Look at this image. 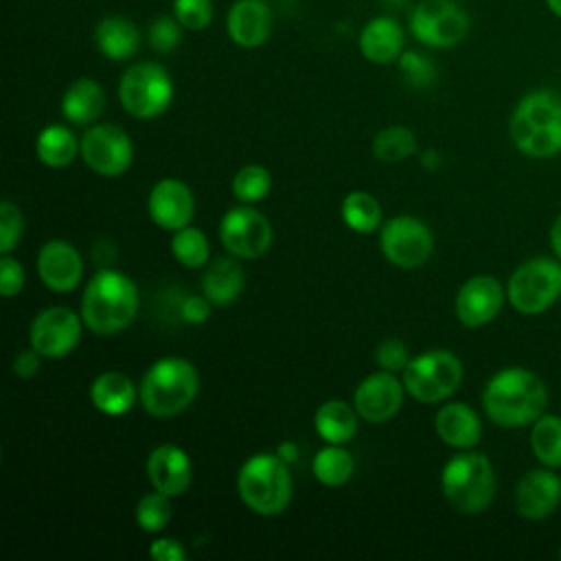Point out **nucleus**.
<instances>
[{
  "instance_id": "c85d7f7f",
  "label": "nucleus",
  "mask_w": 561,
  "mask_h": 561,
  "mask_svg": "<svg viewBox=\"0 0 561 561\" xmlns=\"http://www.w3.org/2000/svg\"><path fill=\"white\" fill-rule=\"evenodd\" d=\"M81 151V142L66 125H48L37 134L35 153L42 164L50 169L68 167Z\"/></svg>"
},
{
  "instance_id": "c756f323",
  "label": "nucleus",
  "mask_w": 561,
  "mask_h": 561,
  "mask_svg": "<svg viewBox=\"0 0 561 561\" xmlns=\"http://www.w3.org/2000/svg\"><path fill=\"white\" fill-rule=\"evenodd\" d=\"M342 221L357 234H368L381 228V206L368 191H351L340 206Z\"/></svg>"
},
{
  "instance_id": "cd10ccee",
  "label": "nucleus",
  "mask_w": 561,
  "mask_h": 561,
  "mask_svg": "<svg viewBox=\"0 0 561 561\" xmlns=\"http://www.w3.org/2000/svg\"><path fill=\"white\" fill-rule=\"evenodd\" d=\"M357 410L342 399H329L320 403L313 414V427L318 436L331 445H344L353 440L357 432Z\"/></svg>"
},
{
  "instance_id": "20e7f679",
  "label": "nucleus",
  "mask_w": 561,
  "mask_h": 561,
  "mask_svg": "<svg viewBox=\"0 0 561 561\" xmlns=\"http://www.w3.org/2000/svg\"><path fill=\"white\" fill-rule=\"evenodd\" d=\"M138 390L142 408L156 419H167L184 412L195 401L199 375L184 357H162L147 368Z\"/></svg>"
},
{
  "instance_id": "5701e85b",
  "label": "nucleus",
  "mask_w": 561,
  "mask_h": 561,
  "mask_svg": "<svg viewBox=\"0 0 561 561\" xmlns=\"http://www.w3.org/2000/svg\"><path fill=\"white\" fill-rule=\"evenodd\" d=\"M438 438L454 449H473L480 443L482 425L476 410L467 403H445L434 416Z\"/></svg>"
},
{
  "instance_id": "b1692460",
  "label": "nucleus",
  "mask_w": 561,
  "mask_h": 561,
  "mask_svg": "<svg viewBox=\"0 0 561 561\" xmlns=\"http://www.w3.org/2000/svg\"><path fill=\"white\" fill-rule=\"evenodd\" d=\"M99 53L112 61H125L140 48V31L125 15H105L94 26Z\"/></svg>"
},
{
  "instance_id": "c03bdc74",
  "label": "nucleus",
  "mask_w": 561,
  "mask_h": 561,
  "mask_svg": "<svg viewBox=\"0 0 561 561\" xmlns=\"http://www.w3.org/2000/svg\"><path fill=\"white\" fill-rule=\"evenodd\" d=\"M180 316H182V320H186L191 324H202L210 316V300L204 294L202 296H188L180 305Z\"/></svg>"
},
{
  "instance_id": "c9c22d12",
  "label": "nucleus",
  "mask_w": 561,
  "mask_h": 561,
  "mask_svg": "<svg viewBox=\"0 0 561 561\" xmlns=\"http://www.w3.org/2000/svg\"><path fill=\"white\" fill-rule=\"evenodd\" d=\"M272 188V175L261 164H245L232 178V193L243 204H254L267 197Z\"/></svg>"
},
{
  "instance_id": "a18cd8bd",
  "label": "nucleus",
  "mask_w": 561,
  "mask_h": 561,
  "mask_svg": "<svg viewBox=\"0 0 561 561\" xmlns=\"http://www.w3.org/2000/svg\"><path fill=\"white\" fill-rule=\"evenodd\" d=\"M39 359H42V355H39L33 346L24 348V351H20V353L13 357V373H15L18 377H22V379H28V377L37 375V370H39Z\"/></svg>"
},
{
  "instance_id": "3c124183",
  "label": "nucleus",
  "mask_w": 561,
  "mask_h": 561,
  "mask_svg": "<svg viewBox=\"0 0 561 561\" xmlns=\"http://www.w3.org/2000/svg\"><path fill=\"white\" fill-rule=\"evenodd\" d=\"M559 559H561V548H559Z\"/></svg>"
},
{
  "instance_id": "a878e982",
  "label": "nucleus",
  "mask_w": 561,
  "mask_h": 561,
  "mask_svg": "<svg viewBox=\"0 0 561 561\" xmlns=\"http://www.w3.org/2000/svg\"><path fill=\"white\" fill-rule=\"evenodd\" d=\"M243 285H245V272L241 263H237V256L215 259L202 276V294L215 307L234 302L243 291Z\"/></svg>"
},
{
  "instance_id": "7c9ffc66",
  "label": "nucleus",
  "mask_w": 561,
  "mask_h": 561,
  "mask_svg": "<svg viewBox=\"0 0 561 561\" xmlns=\"http://www.w3.org/2000/svg\"><path fill=\"white\" fill-rule=\"evenodd\" d=\"M530 449L535 458L550 469L561 467V416L541 414L530 425Z\"/></svg>"
},
{
  "instance_id": "423d86ee",
  "label": "nucleus",
  "mask_w": 561,
  "mask_h": 561,
  "mask_svg": "<svg viewBox=\"0 0 561 561\" xmlns=\"http://www.w3.org/2000/svg\"><path fill=\"white\" fill-rule=\"evenodd\" d=\"M440 491L458 513H482L495 495L491 460L480 451L460 449L440 471Z\"/></svg>"
},
{
  "instance_id": "dca6fc26",
  "label": "nucleus",
  "mask_w": 561,
  "mask_h": 561,
  "mask_svg": "<svg viewBox=\"0 0 561 561\" xmlns=\"http://www.w3.org/2000/svg\"><path fill=\"white\" fill-rule=\"evenodd\" d=\"M403 381H399L394 373L377 370L357 383L353 392V405L359 419L368 423H386L399 412L403 403Z\"/></svg>"
},
{
  "instance_id": "e433bc0d",
  "label": "nucleus",
  "mask_w": 561,
  "mask_h": 561,
  "mask_svg": "<svg viewBox=\"0 0 561 561\" xmlns=\"http://www.w3.org/2000/svg\"><path fill=\"white\" fill-rule=\"evenodd\" d=\"M397 68L403 83L414 90H425L436 81V66L430 57L416 50H403L397 59Z\"/></svg>"
},
{
  "instance_id": "1a4fd4ad",
  "label": "nucleus",
  "mask_w": 561,
  "mask_h": 561,
  "mask_svg": "<svg viewBox=\"0 0 561 561\" xmlns=\"http://www.w3.org/2000/svg\"><path fill=\"white\" fill-rule=\"evenodd\" d=\"M561 296V263L550 256L524 261L508 278L506 298L524 316L546 311Z\"/></svg>"
},
{
  "instance_id": "aec40b11",
  "label": "nucleus",
  "mask_w": 561,
  "mask_h": 561,
  "mask_svg": "<svg viewBox=\"0 0 561 561\" xmlns=\"http://www.w3.org/2000/svg\"><path fill=\"white\" fill-rule=\"evenodd\" d=\"M147 478L156 491L171 497L182 495L193 482V465L188 454L171 443L158 445L147 458Z\"/></svg>"
},
{
  "instance_id": "de8ad7c7",
  "label": "nucleus",
  "mask_w": 561,
  "mask_h": 561,
  "mask_svg": "<svg viewBox=\"0 0 561 561\" xmlns=\"http://www.w3.org/2000/svg\"><path fill=\"white\" fill-rule=\"evenodd\" d=\"M550 245L554 256L561 261V215L554 219L552 228H550Z\"/></svg>"
},
{
  "instance_id": "ddd939ff",
  "label": "nucleus",
  "mask_w": 561,
  "mask_h": 561,
  "mask_svg": "<svg viewBox=\"0 0 561 561\" xmlns=\"http://www.w3.org/2000/svg\"><path fill=\"white\" fill-rule=\"evenodd\" d=\"M270 219L250 206L230 208L219 221V239L230 256L259 259L272 245Z\"/></svg>"
},
{
  "instance_id": "8fccbe9b",
  "label": "nucleus",
  "mask_w": 561,
  "mask_h": 561,
  "mask_svg": "<svg viewBox=\"0 0 561 561\" xmlns=\"http://www.w3.org/2000/svg\"><path fill=\"white\" fill-rule=\"evenodd\" d=\"M546 7L550 9V13H552V15L561 18V0H546Z\"/></svg>"
},
{
  "instance_id": "412c9836",
  "label": "nucleus",
  "mask_w": 561,
  "mask_h": 561,
  "mask_svg": "<svg viewBox=\"0 0 561 561\" xmlns=\"http://www.w3.org/2000/svg\"><path fill=\"white\" fill-rule=\"evenodd\" d=\"M272 11L263 0H234L226 13L228 37L241 48H259L272 35Z\"/></svg>"
},
{
  "instance_id": "6e6552de",
  "label": "nucleus",
  "mask_w": 561,
  "mask_h": 561,
  "mask_svg": "<svg viewBox=\"0 0 561 561\" xmlns=\"http://www.w3.org/2000/svg\"><path fill=\"white\" fill-rule=\"evenodd\" d=\"M462 383L460 359L445 348L425 351L403 368L405 392L421 403H438L449 399Z\"/></svg>"
},
{
  "instance_id": "37998d69",
  "label": "nucleus",
  "mask_w": 561,
  "mask_h": 561,
  "mask_svg": "<svg viewBox=\"0 0 561 561\" xmlns=\"http://www.w3.org/2000/svg\"><path fill=\"white\" fill-rule=\"evenodd\" d=\"M149 557L153 561H184L186 550L178 539L171 537H158L149 546Z\"/></svg>"
},
{
  "instance_id": "f03ea898",
  "label": "nucleus",
  "mask_w": 561,
  "mask_h": 561,
  "mask_svg": "<svg viewBox=\"0 0 561 561\" xmlns=\"http://www.w3.org/2000/svg\"><path fill=\"white\" fill-rule=\"evenodd\" d=\"M138 305L136 283L118 270L103 267L83 289L81 318L92 333L114 335L136 318Z\"/></svg>"
},
{
  "instance_id": "f3484780",
  "label": "nucleus",
  "mask_w": 561,
  "mask_h": 561,
  "mask_svg": "<svg viewBox=\"0 0 561 561\" xmlns=\"http://www.w3.org/2000/svg\"><path fill=\"white\" fill-rule=\"evenodd\" d=\"M147 210L158 228L175 232L188 226L195 215L193 191L182 180L164 178L151 186L147 197Z\"/></svg>"
},
{
  "instance_id": "2eb2a0df",
  "label": "nucleus",
  "mask_w": 561,
  "mask_h": 561,
  "mask_svg": "<svg viewBox=\"0 0 561 561\" xmlns=\"http://www.w3.org/2000/svg\"><path fill=\"white\" fill-rule=\"evenodd\" d=\"M504 298H506V289L495 276L491 274L471 276L460 285L456 294V302H454L456 318L471 329L484 327L502 311Z\"/></svg>"
},
{
  "instance_id": "09e8293b",
  "label": "nucleus",
  "mask_w": 561,
  "mask_h": 561,
  "mask_svg": "<svg viewBox=\"0 0 561 561\" xmlns=\"http://www.w3.org/2000/svg\"><path fill=\"white\" fill-rule=\"evenodd\" d=\"M438 162H440L438 151L427 149V151H423V153H421V164H423L425 169H436V167H438Z\"/></svg>"
},
{
  "instance_id": "58836bf2",
  "label": "nucleus",
  "mask_w": 561,
  "mask_h": 561,
  "mask_svg": "<svg viewBox=\"0 0 561 561\" xmlns=\"http://www.w3.org/2000/svg\"><path fill=\"white\" fill-rule=\"evenodd\" d=\"M173 15L186 31H204L213 20V0H173Z\"/></svg>"
},
{
  "instance_id": "f257e3e1",
  "label": "nucleus",
  "mask_w": 561,
  "mask_h": 561,
  "mask_svg": "<svg viewBox=\"0 0 561 561\" xmlns=\"http://www.w3.org/2000/svg\"><path fill=\"white\" fill-rule=\"evenodd\" d=\"M548 403L543 381L519 366L497 370L484 386L482 405L486 416L500 427L533 425Z\"/></svg>"
},
{
  "instance_id": "49530a36",
  "label": "nucleus",
  "mask_w": 561,
  "mask_h": 561,
  "mask_svg": "<svg viewBox=\"0 0 561 561\" xmlns=\"http://www.w3.org/2000/svg\"><path fill=\"white\" fill-rule=\"evenodd\" d=\"M276 454L289 465V462H294L298 458V445L294 440H285V443H280L276 447Z\"/></svg>"
},
{
  "instance_id": "7ed1b4c3",
  "label": "nucleus",
  "mask_w": 561,
  "mask_h": 561,
  "mask_svg": "<svg viewBox=\"0 0 561 561\" xmlns=\"http://www.w3.org/2000/svg\"><path fill=\"white\" fill-rule=\"evenodd\" d=\"M508 136L528 158H552L561 151V94L535 90L519 99L508 121Z\"/></svg>"
},
{
  "instance_id": "9b49d317",
  "label": "nucleus",
  "mask_w": 561,
  "mask_h": 561,
  "mask_svg": "<svg viewBox=\"0 0 561 561\" xmlns=\"http://www.w3.org/2000/svg\"><path fill=\"white\" fill-rule=\"evenodd\" d=\"M434 248L430 226L410 215H397L379 228V250L388 263L403 270L423 265Z\"/></svg>"
},
{
  "instance_id": "bb28decb",
  "label": "nucleus",
  "mask_w": 561,
  "mask_h": 561,
  "mask_svg": "<svg viewBox=\"0 0 561 561\" xmlns=\"http://www.w3.org/2000/svg\"><path fill=\"white\" fill-rule=\"evenodd\" d=\"M105 107V92L92 77L75 79L61 96V114L68 123L88 125L94 123Z\"/></svg>"
},
{
  "instance_id": "f8f14e48",
  "label": "nucleus",
  "mask_w": 561,
  "mask_h": 561,
  "mask_svg": "<svg viewBox=\"0 0 561 561\" xmlns=\"http://www.w3.org/2000/svg\"><path fill=\"white\" fill-rule=\"evenodd\" d=\"M81 158L96 175L118 178L134 160V145L129 134L112 123H99L88 127L81 136Z\"/></svg>"
},
{
  "instance_id": "9d476101",
  "label": "nucleus",
  "mask_w": 561,
  "mask_h": 561,
  "mask_svg": "<svg viewBox=\"0 0 561 561\" xmlns=\"http://www.w3.org/2000/svg\"><path fill=\"white\" fill-rule=\"evenodd\" d=\"M410 31L427 48H451L469 33V13L458 0H421L410 13Z\"/></svg>"
},
{
  "instance_id": "4be33fe9",
  "label": "nucleus",
  "mask_w": 561,
  "mask_h": 561,
  "mask_svg": "<svg viewBox=\"0 0 561 561\" xmlns=\"http://www.w3.org/2000/svg\"><path fill=\"white\" fill-rule=\"evenodd\" d=\"M405 35L403 26L392 15H377L368 20L357 37V46L364 59L370 64H390L397 61L403 53Z\"/></svg>"
},
{
  "instance_id": "0eeeda50",
  "label": "nucleus",
  "mask_w": 561,
  "mask_h": 561,
  "mask_svg": "<svg viewBox=\"0 0 561 561\" xmlns=\"http://www.w3.org/2000/svg\"><path fill=\"white\" fill-rule=\"evenodd\" d=\"M173 79L158 61L131 64L118 79V101L134 118H156L173 101Z\"/></svg>"
},
{
  "instance_id": "ea45409f",
  "label": "nucleus",
  "mask_w": 561,
  "mask_h": 561,
  "mask_svg": "<svg viewBox=\"0 0 561 561\" xmlns=\"http://www.w3.org/2000/svg\"><path fill=\"white\" fill-rule=\"evenodd\" d=\"M22 228H24V219L20 208L13 202H2L0 204V254H9L20 237H22Z\"/></svg>"
},
{
  "instance_id": "473e14b6",
  "label": "nucleus",
  "mask_w": 561,
  "mask_h": 561,
  "mask_svg": "<svg viewBox=\"0 0 561 561\" xmlns=\"http://www.w3.org/2000/svg\"><path fill=\"white\" fill-rule=\"evenodd\" d=\"M416 153V136L410 127L403 125H390L377 131L373 138V156L379 162L394 164Z\"/></svg>"
},
{
  "instance_id": "2f4dec72",
  "label": "nucleus",
  "mask_w": 561,
  "mask_h": 561,
  "mask_svg": "<svg viewBox=\"0 0 561 561\" xmlns=\"http://www.w3.org/2000/svg\"><path fill=\"white\" fill-rule=\"evenodd\" d=\"M311 469L316 480L322 482L324 486H342L344 482L351 480L355 471V460L342 445L329 443L313 456Z\"/></svg>"
},
{
  "instance_id": "393cba45",
  "label": "nucleus",
  "mask_w": 561,
  "mask_h": 561,
  "mask_svg": "<svg viewBox=\"0 0 561 561\" xmlns=\"http://www.w3.org/2000/svg\"><path fill=\"white\" fill-rule=\"evenodd\" d=\"M138 397H140V390L136 388V383L118 370L101 373L90 386L92 405L107 416L127 414L134 408Z\"/></svg>"
},
{
  "instance_id": "a19ab883",
  "label": "nucleus",
  "mask_w": 561,
  "mask_h": 561,
  "mask_svg": "<svg viewBox=\"0 0 561 561\" xmlns=\"http://www.w3.org/2000/svg\"><path fill=\"white\" fill-rule=\"evenodd\" d=\"M410 353H408V346L401 342V340H394V337H388L383 340L377 348H375V362L381 370H390V373H403V368L408 366L410 362Z\"/></svg>"
},
{
  "instance_id": "79ce46f5",
  "label": "nucleus",
  "mask_w": 561,
  "mask_h": 561,
  "mask_svg": "<svg viewBox=\"0 0 561 561\" xmlns=\"http://www.w3.org/2000/svg\"><path fill=\"white\" fill-rule=\"evenodd\" d=\"M24 287V267L18 259L2 254L0 259V294L4 298H11L20 294Z\"/></svg>"
},
{
  "instance_id": "f704fd0d",
  "label": "nucleus",
  "mask_w": 561,
  "mask_h": 561,
  "mask_svg": "<svg viewBox=\"0 0 561 561\" xmlns=\"http://www.w3.org/2000/svg\"><path fill=\"white\" fill-rule=\"evenodd\" d=\"M136 524L140 530L145 533H160L173 517V506H171V495L160 493V491H151L147 495H142L136 504L134 511Z\"/></svg>"
},
{
  "instance_id": "a211bd4d",
  "label": "nucleus",
  "mask_w": 561,
  "mask_h": 561,
  "mask_svg": "<svg viewBox=\"0 0 561 561\" xmlns=\"http://www.w3.org/2000/svg\"><path fill=\"white\" fill-rule=\"evenodd\" d=\"M561 502V478L550 467L526 471L515 486L517 513L526 519H546Z\"/></svg>"
},
{
  "instance_id": "4c0bfd02",
  "label": "nucleus",
  "mask_w": 561,
  "mask_h": 561,
  "mask_svg": "<svg viewBox=\"0 0 561 561\" xmlns=\"http://www.w3.org/2000/svg\"><path fill=\"white\" fill-rule=\"evenodd\" d=\"M184 26L178 22L175 15H158L149 22L147 42L156 53H173L182 42Z\"/></svg>"
},
{
  "instance_id": "39448f33",
  "label": "nucleus",
  "mask_w": 561,
  "mask_h": 561,
  "mask_svg": "<svg viewBox=\"0 0 561 561\" xmlns=\"http://www.w3.org/2000/svg\"><path fill=\"white\" fill-rule=\"evenodd\" d=\"M239 500L256 515L272 517L291 502L289 465L276 451L250 456L237 473Z\"/></svg>"
},
{
  "instance_id": "72a5a7b5",
  "label": "nucleus",
  "mask_w": 561,
  "mask_h": 561,
  "mask_svg": "<svg viewBox=\"0 0 561 561\" xmlns=\"http://www.w3.org/2000/svg\"><path fill=\"white\" fill-rule=\"evenodd\" d=\"M171 254L184 267H202L208 263L210 243L206 234L195 226H184L173 232L171 237Z\"/></svg>"
},
{
  "instance_id": "4468645a",
  "label": "nucleus",
  "mask_w": 561,
  "mask_h": 561,
  "mask_svg": "<svg viewBox=\"0 0 561 561\" xmlns=\"http://www.w3.org/2000/svg\"><path fill=\"white\" fill-rule=\"evenodd\" d=\"M81 313L77 316L68 307H46L42 309L28 327V344L42 357H64L75 351L81 340L83 329Z\"/></svg>"
},
{
  "instance_id": "6ab92c4d",
  "label": "nucleus",
  "mask_w": 561,
  "mask_h": 561,
  "mask_svg": "<svg viewBox=\"0 0 561 561\" xmlns=\"http://www.w3.org/2000/svg\"><path fill=\"white\" fill-rule=\"evenodd\" d=\"M37 274L50 291H70L83 276L81 254L64 239L46 241L37 252Z\"/></svg>"
}]
</instances>
